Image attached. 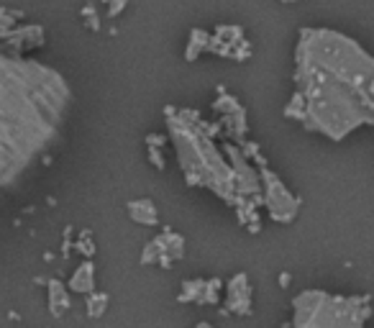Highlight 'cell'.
<instances>
[{"label":"cell","instance_id":"6da1fadb","mask_svg":"<svg viewBox=\"0 0 374 328\" xmlns=\"http://www.w3.org/2000/svg\"><path fill=\"white\" fill-rule=\"evenodd\" d=\"M128 213H131V218L139 223H157V210H154L152 200L131 203V205H128Z\"/></svg>","mask_w":374,"mask_h":328},{"label":"cell","instance_id":"7a4b0ae2","mask_svg":"<svg viewBox=\"0 0 374 328\" xmlns=\"http://www.w3.org/2000/svg\"><path fill=\"white\" fill-rule=\"evenodd\" d=\"M93 264L90 261H85V264H80V269H77V275L72 277V288L80 290V293H85V290L93 288Z\"/></svg>","mask_w":374,"mask_h":328},{"label":"cell","instance_id":"3957f363","mask_svg":"<svg viewBox=\"0 0 374 328\" xmlns=\"http://www.w3.org/2000/svg\"><path fill=\"white\" fill-rule=\"evenodd\" d=\"M205 36L208 34H203V31H195V39H205ZM203 47H205V41H193V49H187V60H195Z\"/></svg>","mask_w":374,"mask_h":328},{"label":"cell","instance_id":"277c9868","mask_svg":"<svg viewBox=\"0 0 374 328\" xmlns=\"http://www.w3.org/2000/svg\"><path fill=\"white\" fill-rule=\"evenodd\" d=\"M126 6H128V0H110V3H108V18H115Z\"/></svg>","mask_w":374,"mask_h":328},{"label":"cell","instance_id":"5b68a950","mask_svg":"<svg viewBox=\"0 0 374 328\" xmlns=\"http://www.w3.org/2000/svg\"><path fill=\"white\" fill-rule=\"evenodd\" d=\"M103 305H106V295H95V298H93V315L101 313Z\"/></svg>","mask_w":374,"mask_h":328},{"label":"cell","instance_id":"8992f818","mask_svg":"<svg viewBox=\"0 0 374 328\" xmlns=\"http://www.w3.org/2000/svg\"><path fill=\"white\" fill-rule=\"evenodd\" d=\"M285 3H295V0H285Z\"/></svg>","mask_w":374,"mask_h":328}]
</instances>
